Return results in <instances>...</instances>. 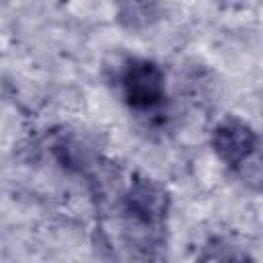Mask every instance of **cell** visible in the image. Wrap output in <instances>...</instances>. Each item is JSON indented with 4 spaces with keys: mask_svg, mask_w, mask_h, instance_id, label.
Returning <instances> with one entry per match:
<instances>
[{
    "mask_svg": "<svg viewBox=\"0 0 263 263\" xmlns=\"http://www.w3.org/2000/svg\"><path fill=\"white\" fill-rule=\"evenodd\" d=\"M212 150L218 160L247 187H261V140L240 117L226 115L212 129Z\"/></svg>",
    "mask_w": 263,
    "mask_h": 263,
    "instance_id": "obj_2",
    "label": "cell"
},
{
    "mask_svg": "<svg viewBox=\"0 0 263 263\" xmlns=\"http://www.w3.org/2000/svg\"><path fill=\"white\" fill-rule=\"evenodd\" d=\"M123 103L138 115H154L166 103V74L150 58H127L117 74Z\"/></svg>",
    "mask_w": 263,
    "mask_h": 263,
    "instance_id": "obj_3",
    "label": "cell"
},
{
    "mask_svg": "<svg viewBox=\"0 0 263 263\" xmlns=\"http://www.w3.org/2000/svg\"><path fill=\"white\" fill-rule=\"evenodd\" d=\"M171 197L166 187L142 173H129L115 189L113 214L125 249L138 263H160L166 249Z\"/></svg>",
    "mask_w": 263,
    "mask_h": 263,
    "instance_id": "obj_1",
    "label": "cell"
},
{
    "mask_svg": "<svg viewBox=\"0 0 263 263\" xmlns=\"http://www.w3.org/2000/svg\"><path fill=\"white\" fill-rule=\"evenodd\" d=\"M197 263H253V259L232 238L216 234L199 247Z\"/></svg>",
    "mask_w": 263,
    "mask_h": 263,
    "instance_id": "obj_4",
    "label": "cell"
}]
</instances>
